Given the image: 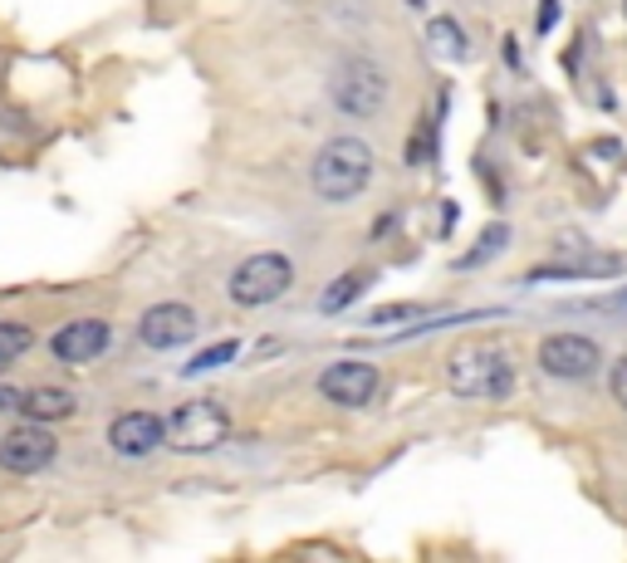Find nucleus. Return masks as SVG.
<instances>
[{
    "label": "nucleus",
    "mask_w": 627,
    "mask_h": 563,
    "mask_svg": "<svg viewBox=\"0 0 627 563\" xmlns=\"http://www.w3.org/2000/svg\"><path fill=\"white\" fill-rule=\"evenodd\" d=\"M446 383L456 397H505L515 387V367L485 338H466L446 353Z\"/></svg>",
    "instance_id": "1"
},
{
    "label": "nucleus",
    "mask_w": 627,
    "mask_h": 563,
    "mask_svg": "<svg viewBox=\"0 0 627 563\" xmlns=\"http://www.w3.org/2000/svg\"><path fill=\"white\" fill-rule=\"evenodd\" d=\"M372 172H378V162H372L368 142L333 138V142H323L319 158H314L309 182H314V191H319L323 201H353L372 182Z\"/></svg>",
    "instance_id": "2"
},
{
    "label": "nucleus",
    "mask_w": 627,
    "mask_h": 563,
    "mask_svg": "<svg viewBox=\"0 0 627 563\" xmlns=\"http://www.w3.org/2000/svg\"><path fill=\"white\" fill-rule=\"evenodd\" d=\"M388 74L368 60V54H348V60L333 70L329 79V103L348 118H372V113L388 109Z\"/></svg>",
    "instance_id": "3"
},
{
    "label": "nucleus",
    "mask_w": 627,
    "mask_h": 563,
    "mask_svg": "<svg viewBox=\"0 0 627 563\" xmlns=\"http://www.w3.org/2000/svg\"><path fill=\"white\" fill-rule=\"evenodd\" d=\"M231 436V412H225L216 397H196V402H182L172 416H167V446L176 455H206Z\"/></svg>",
    "instance_id": "4"
},
{
    "label": "nucleus",
    "mask_w": 627,
    "mask_h": 563,
    "mask_svg": "<svg viewBox=\"0 0 627 563\" xmlns=\"http://www.w3.org/2000/svg\"><path fill=\"white\" fill-rule=\"evenodd\" d=\"M294 285V260L280 250H260V255L241 260L231 275V299L241 309H265L274 299H284V289Z\"/></svg>",
    "instance_id": "5"
},
{
    "label": "nucleus",
    "mask_w": 627,
    "mask_h": 563,
    "mask_svg": "<svg viewBox=\"0 0 627 563\" xmlns=\"http://www.w3.org/2000/svg\"><path fill=\"white\" fill-rule=\"evenodd\" d=\"M539 367L549 377H558V383H583V377H593L603 367V353L583 334H549L539 343Z\"/></svg>",
    "instance_id": "6"
},
{
    "label": "nucleus",
    "mask_w": 627,
    "mask_h": 563,
    "mask_svg": "<svg viewBox=\"0 0 627 563\" xmlns=\"http://www.w3.org/2000/svg\"><path fill=\"white\" fill-rule=\"evenodd\" d=\"M54 436L45 431V422H20V426H10L5 436H0V471H10V475H35V471H45L49 461H54Z\"/></svg>",
    "instance_id": "7"
},
{
    "label": "nucleus",
    "mask_w": 627,
    "mask_h": 563,
    "mask_svg": "<svg viewBox=\"0 0 627 563\" xmlns=\"http://www.w3.org/2000/svg\"><path fill=\"white\" fill-rule=\"evenodd\" d=\"M196 338V314L186 304H176V299H167V304H152L143 318H137V343L143 348H157V353H167V348H182Z\"/></svg>",
    "instance_id": "8"
},
{
    "label": "nucleus",
    "mask_w": 627,
    "mask_h": 563,
    "mask_svg": "<svg viewBox=\"0 0 627 563\" xmlns=\"http://www.w3.org/2000/svg\"><path fill=\"white\" fill-rule=\"evenodd\" d=\"M319 392L329 397L333 406H368L372 392H378V367L358 363V358H343V363H329L319 373Z\"/></svg>",
    "instance_id": "9"
},
{
    "label": "nucleus",
    "mask_w": 627,
    "mask_h": 563,
    "mask_svg": "<svg viewBox=\"0 0 627 563\" xmlns=\"http://www.w3.org/2000/svg\"><path fill=\"white\" fill-rule=\"evenodd\" d=\"M108 446L118 455H152L157 446H167V422L157 412H123L108 426Z\"/></svg>",
    "instance_id": "10"
},
{
    "label": "nucleus",
    "mask_w": 627,
    "mask_h": 563,
    "mask_svg": "<svg viewBox=\"0 0 627 563\" xmlns=\"http://www.w3.org/2000/svg\"><path fill=\"white\" fill-rule=\"evenodd\" d=\"M108 343H113V328H108L103 318H74V324L59 328L49 348H54L59 363H94Z\"/></svg>",
    "instance_id": "11"
},
{
    "label": "nucleus",
    "mask_w": 627,
    "mask_h": 563,
    "mask_svg": "<svg viewBox=\"0 0 627 563\" xmlns=\"http://www.w3.org/2000/svg\"><path fill=\"white\" fill-rule=\"evenodd\" d=\"M74 392L69 387H29V392H20V416H29V422H64V416H74Z\"/></svg>",
    "instance_id": "12"
},
{
    "label": "nucleus",
    "mask_w": 627,
    "mask_h": 563,
    "mask_svg": "<svg viewBox=\"0 0 627 563\" xmlns=\"http://www.w3.org/2000/svg\"><path fill=\"white\" fill-rule=\"evenodd\" d=\"M427 45L441 60H466V30H460L456 21H446V15H437V21L427 25Z\"/></svg>",
    "instance_id": "13"
},
{
    "label": "nucleus",
    "mask_w": 627,
    "mask_h": 563,
    "mask_svg": "<svg viewBox=\"0 0 627 563\" xmlns=\"http://www.w3.org/2000/svg\"><path fill=\"white\" fill-rule=\"evenodd\" d=\"M362 285H372L368 270H348V275H339V279L329 285V295L319 299V309H323V314H333V309H348L353 299L362 295Z\"/></svg>",
    "instance_id": "14"
},
{
    "label": "nucleus",
    "mask_w": 627,
    "mask_h": 563,
    "mask_svg": "<svg viewBox=\"0 0 627 563\" xmlns=\"http://www.w3.org/2000/svg\"><path fill=\"white\" fill-rule=\"evenodd\" d=\"M29 343H35V334H29L25 324H0V373H5L20 353H29Z\"/></svg>",
    "instance_id": "15"
},
{
    "label": "nucleus",
    "mask_w": 627,
    "mask_h": 563,
    "mask_svg": "<svg viewBox=\"0 0 627 563\" xmlns=\"http://www.w3.org/2000/svg\"><path fill=\"white\" fill-rule=\"evenodd\" d=\"M235 348H241V343H231V338H225V343H216V348H206V353H196L192 363H186V373H211V367L231 363V358H235Z\"/></svg>",
    "instance_id": "16"
},
{
    "label": "nucleus",
    "mask_w": 627,
    "mask_h": 563,
    "mask_svg": "<svg viewBox=\"0 0 627 563\" xmlns=\"http://www.w3.org/2000/svg\"><path fill=\"white\" fill-rule=\"evenodd\" d=\"M500 246H505V226L485 230V236H480V246H476V250H470V255H466V260H460V265H480V260H485V255H495V250H500Z\"/></svg>",
    "instance_id": "17"
},
{
    "label": "nucleus",
    "mask_w": 627,
    "mask_h": 563,
    "mask_svg": "<svg viewBox=\"0 0 627 563\" xmlns=\"http://www.w3.org/2000/svg\"><path fill=\"white\" fill-rule=\"evenodd\" d=\"M607 387H613V397H617V406L627 412V353L613 363V377H607Z\"/></svg>",
    "instance_id": "18"
},
{
    "label": "nucleus",
    "mask_w": 627,
    "mask_h": 563,
    "mask_svg": "<svg viewBox=\"0 0 627 563\" xmlns=\"http://www.w3.org/2000/svg\"><path fill=\"white\" fill-rule=\"evenodd\" d=\"M417 304H388V309H372V324H392V318H411Z\"/></svg>",
    "instance_id": "19"
},
{
    "label": "nucleus",
    "mask_w": 627,
    "mask_h": 563,
    "mask_svg": "<svg viewBox=\"0 0 627 563\" xmlns=\"http://www.w3.org/2000/svg\"><path fill=\"white\" fill-rule=\"evenodd\" d=\"M554 25V0H544V15H539V30H549Z\"/></svg>",
    "instance_id": "20"
}]
</instances>
